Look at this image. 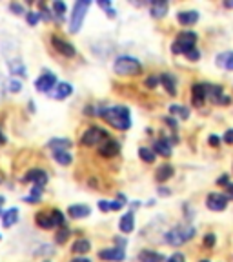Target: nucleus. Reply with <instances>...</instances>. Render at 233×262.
Segmentation results:
<instances>
[{
	"label": "nucleus",
	"mask_w": 233,
	"mask_h": 262,
	"mask_svg": "<svg viewBox=\"0 0 233 262\" xmlns=\"http://www.w3.org/2000/svg\"><path fill=\"white\" fill-rule=\"evenodd\" d=\"M233 60V51H226V53H221L219 57H217V66L219 67H222V69H228V66L232 64Z\"/></svg>",
	"instance_id": "nucleus-30"
},
{
	"label": "nucleus",
	"mask_w": 233,
	"mask_h": 262,
	"mask_svg": "<svg viewBox=\"0 0 233 262\" xmlns=\"http://www.w3.org/2000/svg\"><path fill=\"white\" fill-rule=\"evenodd\" d=\"M53 157L55 161L59 162V164H62V166H69L71 164V155L67 153V151H53Z\"/></svg>",
	"instance_id": "nucleus-31"
},
{
	"label": "nucleus",
	"mask_w": 233,
	"mask_h": 262,
	"mask_svg": "<svg viewBox=\"0 0 233 262\" xmlns=\"http://www.w3.org/2000/svg\"><path fill=\"white\" fill-rule=\"evenodd\" d=\"M109 138V133L106 130H102L99 126H91L88 131H84L80 142L84 146H100L102 142H106Z\"/></svg>",
	"instance_id": "nucleus-5"
},
{
	"label": "nucleus",
	"mask_w": 233,
	"mask_h": 262,
	"mask_svg": "<svg viewBox=\"0 0 233 262\" xmlns=\"http://www.w3.org/2000/svg\"><path fill=\"white\" fill-rule=\"evenodd\" d=\"M206 98L211 100L213 104H221V106L232 104V97L224 95L222 88L221 86H217V84H206Z\"/></svg>",
	"instance_id": "nucleus-7"
},
{
	"label": "nucleus",
	"mask_w": 233,
	"mask_h": 262,
	"mask_svg": "<svg viewBox=\"0 0 233 262\" xmlns=\"http://www.w3.org/2000/svg\"><path fill=\"white\" fill-rule=\"evenodd\" d=\"M100 117L106 122H108L111 128L119 131H126L130 130V126H132V117H130V109L126 106H111V107H106V109H102Z\"/></svg>",
	"instance_id": "nucleus-1"
},
{
	"label": "nucleus",
	"mask_w": 233,
	"mask_h": 262,
	"mask_svg": "<svg viewBox=\"0 0 233 262\" xmlns=\"http://www.w3.org/2000/svg\"><path fill=\"white\" fill-rule=\"evenodd\" d=\"M57 77H55V73H42L40 77L36 78L35 80V90L36 91H40V93H51V90H53L55 86H57Z\"/></svg>",
	"instance_id": "nucleus-8"
},
{
	"label": "nucleus",
	"mask_w": 233,
	"mask_h": 262,
	"mask_svg": "<svg viewBox=\"0 0 233 262\" xmlns=\"http://www.w3.org/2000/svg\"><path fill=\"white\" fill-rule=\"evenodd\" d=\"M153 153H159L161 157H169L171 155V142L167 140V138H159V140H155V144H153Z\"/></svg>",
	"instance_id": "nucleus-19"
},
{
	"label": "nucleus",
	"mask_w": 233,
	"mask_h": 262,
	"mask_svg": "<svg viewBox=\"0 0 233 262\" xmlns=\"http://www.w3.org/2000/svg\"><path fill=\"white\" fill-rule=\"evenodd\" d=\"M4 202H6V200H4V196L0 195V213H2V206H4Z\"/></svg>",
	"instance_id": "nucleus-50"
},
{
	"label": "nucleus",
	"mask_w": 233,
	"mask_h": 262,
	"mask_svg": "<svg viewBox=\"0 0 233 262\" xmlns=\"http://www.w3.org/2000/svg\"><path fill=\"white\" fill-rule=\"evenodd\" d=\"M228 69H232V71H233V60H232V64L228 66Z\"/></svg>",
	"instance_id": "nucleus-53"
},
{
	"label": "nucleus",
	"mask_w": 233,
	"mask_h": 262,
	"mask_svg": "<svg viewBox=\"0 0 233 262\" xmlns=\"http://www.w3.org/2000/svg\"><path fill=\"white\" fill-rule=\"evenodd\" d=\"M138 262H164L166 261V257L159 253V251H153V250H142L140 253L137 255Z\"/></svg>",
	"instance_id": "nucleus-18"
},
{
	"label": "nucleus",
	"mask_w": 233,
	"mask_h": 262,
	"mask_svg": "<svg viewBox=\"0 0 233 262\" xmlns=\"http://www.w3.org/2000/svg\"><path fill=\"white\" fill-rule=\"evenodd\" d=\"M48 146L53 149V151H66V149L71 148L73 144L69 138H51L48 142Z\"/></svg>",
	"instance_id": "nucleus-24"
},
{
	"label": "nucleus",
	"mask_w": 233,
	"mask_h": 262,
	"mask_svg": "<svg viewBox=\"0 0 233 262\" xmlns=\"http://www.w3.org/2000/svg\"><path fill=\"white\" fill-rule=\"evenodd\" d=\"M167 9H169V6H167L166 2H153V6H151V9H150L151 17L162 18L167 13Z\"/></svg>",
	"instance_id": "nucleus-28"
},
{
	"label": "nucleus",
	"mask_w": 233,
	"mask_h": 262,
	"mask_svg": "<svg viewBox=\"0 0 233 262\" xmlns=\"http://www.w3.org/2000/svg\"><path fill=\"white\" fill-rule=\"evenodd\" d=\"M171 177H173V166H171V164H167V162L166 164H162L155 173L157 182H164V180L171 179Z\"/></svg>",
	"instance_id": "nucleus-23"
},
{
	"label": "nucleus",
	"mask_w": 233,
	"mask_h": 262,
	"mask_svg": "<svg viewBox=\"0 0 233 262\" xmlns=\"http://www.w3.org/2000/svg\"><path fill=\"white\" fill-rule=\"evenodd\" d=\"M228 200L230 198L226 195H222V193H209L206 196V206L211 211H224L228 208Z\"/></svg>",
	"instance_id": "nucleus-10"
},
{
	"label": "nucleus",
	"mask_w": 233,
	"mask_h": 262,
	"mask_svg": "<svg viewBox=\"0 0 233 262\" xmlns=\"http://www.w3.org/2000/svg\"><path fill=\"white\" fill-rule=\"evenodd\" d=\"M164 122H166V124H169V126H171L173 130H175V128H177V122H175V120L171 119V117H166V119H164Z\"/></svg>",
	"instance_id": "nucleus-47"
},
{
	"label": "nucleus",
	"mask_w": 233,
	"mask_h": 262,
	"mask_svg": "<svg viewBox=\"0 0 233 262\" xmlns=\"http://www.w3.org/2000/svg\"><path fill=\"white\" fill-rule=\"evenodd\" d=\"M53 9L57 11V15H64L66 13V4L64 2H53Z\"/></svg>",
	"instance_id": "nucleus-40"
},
{
	"label": "nucleus",
	"mask_w": 233,
	"mask_h": 262,
	"mask_svg": "<svg viewBox=\"0 0 233 262\" xmlns=\"http://www.w3.org/2000/svg\"><path fill=\"white\" fill-rule=\"evenodd\" d=\"M6 142V137H4V135H2V131H0V144H4Z\"/></svg>",
	"instance_id": "nucleus-51"
},
{
	"label": "nucleus",
	"mask_w": 233,
	"mask_h": 262,
	"mask_svg": "<svg viewBox=\"0 0 233 262\" xmlns=\"http://www.w3.org/2000/svg\"><path fill=\"white\" fill-rule=\"evenodd\" d=\"M90 250H91V242L86 240V238H78L77 242L73 244V253H77V255H84V253H88Z\"/></svg>",
	"instance_id": "nucleus-29"
},
{
	"label": "nucleus",
	"mask_w": 233,
	"mask_h": 262,
	"mask_svg": "<svg viewBox=\"0 0 233 262\" xmlns=\"http://www.w3.org/2000/svg\"><path fill=\"white\" fill-rule=\"evenodd\" d=\"M224 142L233 144V130H228L226 133H224Z\"/></svg>",
	"instance_id": "nucleus-43"
},
{
	"label": "nucleus",
	"mask_w": 233,
	"mask_h": 262,
	"mask_svg": "<svg viewBox=\"0 0 233 262\" xmlns=\"http://www.w3.org/2000/svg\"><path fill=\"white\" fill-rule=\"evenodd\" d=\"M122 208H124V202H120V200H113V202H109V200H99V209L100 211H119Z\"/></svg>",
	"instance_id": "nucleus-27"
},
{
	"label": "nucleus",
	"mask_w": 233,
	"mask_h": 262,
	"mask_svg": "<svg viewBox=\"0 0 233 262\" xmlns=\"http://www.w3.org/2000/svg\"><path fill=\"white\" fill-rule=\"evenodd\" d=\"M159 82H161V77H153V75H151V77L146 78V88H148V90H155L157 86H159Z\"/></svg>",
	"instance_id": "nucleus-37"
},
{
	"label": "nucleus",
	"mask_w": 233,
	"mask_h": 262,
	"mask_svg": "<svg viewBox=\"0 0 233 262\" xmlns=\"http://www.w3.org/2000/svg\"><path fill=\"white\" fill-rule=\"evenodd\" d=\"M195 228L190 226V224H179V226H175L173 229H169V231L166 233V237H164V240H166L169 246H182L186 244L188 240H192L193 237H195Z\"/></svg>",
	"instance_id": "nucleus-2"
},
{
	"label": "nucleus",
	"mask_w": 233,
	"mask_h": 262,
	"mask_svg": "<svg viewBox=\"0 0 233 262\" xmlns=\"http://www.w3.org/2000/svg\"><path fill=\"white\" fill-rule=\"evenodd\" d=\"M7 90L11 91V93H18V91L22 90V82H18V80H9V82H7Z\"/></svg>",
	"instance_id": "nucleus-39"
},
{
	"label": "nucleus",
	"mask_w": 233,
	"mask_h": 262,
	"mask_svg": "<svg viewBox=\"0 0 233 262\" xmlns=\"http://www.w3.org/2000/svg\"><path fill=\"white\" fill-rule=\"evenodd\" d=\"M11 11L13 13H17V15H22L24 13V6H20V4H11Z\"/></svg>",
	"instance_id": "nucleus-42"
},
{
	"label": "nucleus",
	"mask_w": 233,
	"mask_h": 262,
	"mask_svg": "<svg viewBox=\"0 0 233 262\" xmlns=\"http://www.w3.org/2000/svg\"><path fill=\"white\" fill-rule=\"evenodd\" d=\"M71 262H91L90 259H86V257H75Z\"/></svg>",
	"instance_id": "nucleus-49"
},
{
	"label": "nucleus",
	"mask_w": 233,
	"mask_h": 262,
	"mask_svg": "<svg viewBox=\"0 0 233 262\" xmlns=\"http://www.w3.org/2000/svg\"><path fill=\"white\" fill-rule=\"evenodd\" d=\"M7 67L13 75L18 77H26V66L22 64V59H9L7 60Z\"/></svg>",
	"instance_id": "nucleus-21"
},
{
	"label": "nucleus",
	"mask_w": 233,
	"mask_h": 262,
	"mask_svg": "<svg viewBox=\"0 0 233 262\" xmlns=\"http://www.w3.org/2000/svg\"><path fill=\"white\" fill-rule=\"evenodd\" d=\"M167 262H184V257L180 255V253H175V255H171L167 259Z\"/></svg>",
	"instance_id": "nucleus-44"
},
{
	"label": "nucleus",
	"mask_w": 233,
	"mask_h": 262,
	"mask_svg": "<svg viewBox=\"0 0 233 262\" xmlns=\"http://www.w3.org/2000/svg\"><path fill=\"white\" fill-rule=\"evenodd\" d=\"M208 142L211 144L213 148H219V142H221V140H219V137H217V135H211V137L208 138Z\"/></svg>",
	"instance_id": "nucleus-45"
},
{
	"label": "nucleus",
	"mask_w": 233,
	"mask_h": 262,
	"mask_svg": "<svg viewBox=\"0 0 233 262\" xmlns=\"http://www.w3.org/2000/svg\"><path fill=\"white\" fill-rule=\"evenodd\" d=\"M169 113L179 115V119L186 120L188 117H190V109H188L186 106H177V104H173V106H169Z\"/></svg>",
	"instance_id": "nucleus-32"
},
{
	"label": "nucleus",
	"mask_w": 233,
	"mask_h": 262,
	"mask_svg": "<svg viewBox=\"0 0 233 262\" xmlns=\"http://www.w3.org/2000/svg\"><path fill=\"white\" fill-rule=\"evenodd\" d=\"M215 242H217V238L213 233H208V235L204 237V248H208V250H211V248L215 246Z\"/></svg>",
	"instance_id": "nucleus-38"
},
{
	"label": "nucleus",
	"mask_w": 233,
	"mask_h": 262,
	"mask_svg": "<svg viewBox=\"0 0 233 262\" xmlns=\"http://www.w3.org/2000/svg\"><path fill=\"white\" fill-rule=\"evenodd\" d=\"M142 69V66L135 57H128V55H122L119 59L115 60L113 64V71L117 75H128V77H133V75H138Z\"/></svg>",
	"instance_id": "nucleus-3"
},
{
	"label": "nucleus",
	"mask_w": 233,
	"mask_h": 262,
	"mask_svg": "<svg viewBox=\"0 0 233 262\" xmlns=\"http://www.w3.org/2000/svg\"><path fill=\"white\" fill-rule=\"evenodd\" d=\"M26 20H28V24L30 26H36L38 22H40V13L30 11L28 15H26Z\"/></svg>",
	"instance_id": "nucleus-36"
},
{
	"label": "nucleus",
	"mask_w": 233,
	"mask_h": 262,
	"mask_svg": "<svg viewBox=\"0 0 233 262\" xmlns=\"http://www.w3.org/2000/svg\"><path fill=\"white\" fill-rule=\"evenodd\" d=\"M177 20H179L182 26H193L199 20V13L197 11H180L177 15Z\"/></svg>",
	"instance_id": "nucleus-22"
},
{
	"label": "nucleus",
	"mask_w": 233,
	"mask_h": 262,
	"mask_svg": "<svg viewBox=\"0 0 233 262\" xmlns=\"http://www.w3.org/2000/svg\"><path fill=\"white\" fill-rule=\"evenodd\" d=\"M159 195L166 196V195H171V191L167 190V188H159Z\"/></svg>",
	"instance_id": "nucleus-48"
},
{
	"label": "nucleus",
	"mask_w": 233,
	"mask_h": 262,
	"mask_svg": "<svg viewBox=\"0 0 233 262\" xmlns=\"http://www.w3.org/2000/svg\"><path fill=\"white\" fill-rule=\"evenodd\" d=\"M67 215L71 219H86V217L91 215V208L86 206V204H73V206L67 208Z\"/></svg>",
	"instance_id": "nucleus-16"
},
{
	"label": "nucleus",
	"mask_w": 233,
	"mask_h": 262,
	"mask_svg": "<svg viewBox=\"0 0 233 262\" xmlns=\"http://www.w3.org/2000/svg\"><path fill=\"white\" fill-rule=\"evenodd\" d=\"M161 82H162V86H164V90L167 91V95H171V97L177 95V78H175L173 73H162Z\"/></svg>",
	"instance_id": "nucleus-17"
},
{
	"label": "nucleus",
	"mask_w": 233,
	"mask_h": 262,
	"mask_svg": "<svg viewBox=\"0 0 233 262\" xmlns=\"http://www.w3.org/2000/svg\"><path fill=\"white\" fill-rule=\"evenodd\" d=\"M206 100V84H193L192 88V102L195 107H200Z\"/></svg>",
	"instance_id": "nucleus-15"
},
{
	"label": "nucleus",
	"mask_w": 233,
	"mask_h": 262,
	"mask_svg": "<svg viewBox=\"0 0 233 262\" xmlns=\"http://www.w3.org/2000/svg\"><path fill=\"white\" fill-rule=\"evenodd\" d=\"M91 2L88 0H82V2H77L75 7H73V15H71V22H69V31L71 33H78V30L82 28L84 18H86V13L90 9Z\"/></svg>",
	"instance_id": "nucleus-6"
},
{
	"label": "nucleus",
	"mask_w": 233,
	"mask_h": 262,
	"mask_svg": "<svg viewBox=\"0 0 233 262\" xmlns=\"http://www.w3.org/2000/svg\"><path fill=\"white\" fill-rule=\"evenodd\" d=\"M51 221H53V226H64V215L60 213L59 209H53L51 211Z\"/></svg>",
	"instance_id": "nucleus-35"
},
{
	"label": "nucleus",
	"mask_w": 233,
	"mask_h": 262,
	"mask_svg": "<svg viewBox=\"0 0 233 262\" xmlns=\"http://www.w3.org/2000/svg\"><path fill=\"white\" fill-rule=\"evenodd\" d=\"M69 235H71V233H69V229H64V228H60L59 231H57V235H55V240H57V244H64V242H66L67 238H69Z\"/></svg>",
	"instance_id": "nucleus-34"
},
{
	"label": "nucleus",
	"mask_w": 233,
	"mask_h": 262,
	"mask_svg": "<svg viewBox=\"0 0 233 262\" xmlns=\"http://www.w3.org/2000/svg\"><path fill=\"white\" fill-rule=\"evenodd\" d=\"M200 262H209V261H200Z\"/></svg>",
	"instance_id": "nucleus-54"
},
{
	"label": "nucleus",
	"mask_w": 233,
	"mask_h": 262,
	"mask_svg": "<svg viewBox=\"0 0 233 262\" xmlns=\"http://www.w3.org/2000/svg\"><path fill=\"white\" fill-rule=\"evenodd\" d=\"M119 228L122 233H132L135 229V217L133 213H126L124 217H120V222H119Z\"/></svg>",
	"instance_id": "nucleus-20"
},
{
	"label": "nucleus",
	"mask_w": 233,
	"mask_h": 262,
	"mask_svg": "<svg viewBox=\"0 0 233 262\" xmlns=\"http://www.w3.org/2000/svg\"><path fill=\"white\" fill-rule=\"evenodd\" d=\"M51 46H53L62 57H67V59H71V57L77 55V51H75L71 42L64 40V38H60V36H57V35L51 36Z\"/></svg>",
	"instance_id": "nucleus-9"
},
{
	"label": "nucleus",
	"mask_w": 233,
	"mask_h": 262,
	"mask_svg": "<svg viewBox=\"0 0 233 262\" xmlns=\"http://www.w3.org/2000/svg\"><path fill=\"white\" fill-rule=\"evenodd\" d=\"M186 57H188V59H190V60H193V62H195V60L200 59V53H199V49L195 48V49H192L190 53H186Z\"/></svg>",
	"instance_id": "nucleus-41"
},
{
	"label": "nucleus",
	"mask_w": 233,
	"mask_h": 262,
	"mask_svg": "<svg viewBox=\"0 0 233 262\" xmlns=\"http://www.w3.org/2000/svg\"><path fill=\"white\" fill-rule=\"evenodd\" d=\"M119 151H120V144L115 142V140H111V138H108L106 142H102L100 146H99V153H100L102 157H106V159L115 157Z\"/></svg>",
	"instance_id": "nucleus-14"
},
{
	"label": "nucleus",
	"mask_w": 233,
	"mask_h": 262,
	"mask_svg": "<svg viewBox=\"0 0 233 262\" xmlns=\"http://www.w3.org/2000/svg\"><path fill=\"white\" fill-rule=\"evenodd\" d=\"M195 44H197V33H193V31H182L175 38L173 46H171V51L175 55H186L190 53L192 49H195Z\"/></svg>",
	"instance_id": "nucleus-4"
},
{
	"label": "nucleus",
	"mask_w": 233,
	"mask_h": 262,
	"mask_svg": "<svg viewBox=\"0 0 233 262\" xmlns=\"http://www.w3.org/2000/svg\"><path fill=\"white\" fill-rule=\"evenodd\" d=\"M22 182H33V186H40L44 188V184L48 182V173L44 171V169H30V171L26 173V177L22 179Z\"/></svg>",
	"instance_id": "nucleus-12"
},
{
	"label": "nucleus",
	"mask_w": 233,
	"mask_h": 262,
	"mask_svg": "<svg viewBox=\"0 0 233 262\" xmlns=\"http://www.w3.org/2000/svg\"><path fill=\"white\" fill-rule=\"evenodd\" d=\"M217 184H221V186H224V184H230V177H228V175H222L221 179L217 180Z\"/></svg>",
	"instance_id": "nucleus-46"
},
{
	"label": "nucleus",
	"mask_w": 233,
	"mask_h": 262,
	"mask_svg": "<svg viewBox=\"0 0 233 262\" xmlns=\"http://www.w3.org/2000/svg\"><path fill=\"white\" fill-rule=\"evenodd\" d=\"M17 221H18V209L17 208H9L6 213H4L2 226H4V228H11V226H15V224H17Z\"/></svg>",
	"instance_id": "nucleus-25"
},
{
	"label": "nucleus",
	"mask_w": 233,
	"mask_h": 262,
	"mask_svg": "<svg viewBox=\"0 0 233 262\" xmlns=\"http://www.w3.org/2000/svg\"><path fill=\"white\" fill-rule=\"evenodd\" d=\"M138 157H140L144 162H148V164L155 162V153H153V149H150V148H138Z\"/></svg>",
	"instance_id": "nucleus-33"
},
{
	"label": "nucleus",
	"mask_w": 233,
	"mask_h": 262,
	"mask_svg": "<svg viewBox=\"0 0 233 262\" xmlns=\"http://www.w3.org/2000/svg\"><path fill=\"white\" fill-rule=\"evenodd\" d=\"M73 93V86L67 82H60L57 84L53 90H51V93L49 95L53 97V98H57V100H64V98H67V97Z\"/></svg>",
	"instance_id": "nucleus-13"
},
{
	"label": "nucleus",
	"mask_w": 233,
	"mask_h": 262,
	"mask_svg": "<svg viewBox=\"0 0 233 262\" xmlns=\"http://www.w3.org/2000/svg\"><path fill=\"white\" fill-rule=\"evenodd\" d=\"M35 222H36V226H40L42 229H51L53 226V221H51V213H38L35 217Z\"/></svg>",
	"instance_id": "nucleus-26"
},
{
	"label": "nucleus",
	"mask_w": 233,
	"mask_h": 262,
	"mask_svg": "<svg viewBox=\"0 0 233 262\" xmlns=\"http://www.w3.org/2000/svg\"><path fill=\"white\" fill-rule=\"evenodd\" d=\"M99 259L106 262H122L126 259V251L122 246H115V248H106V250L99 251Z\"/></svg>",
	"instance_id": "nucleus-11"
},
{
	"label": "nucleus",
	"mask_w": 233,
	"mask_h": 262,
	"mask_svg": "<svg viewBox=\"0 0 233 262\" xmlns=\"http://www.w3.org/2000/svg\"><path fill=\"white\" fill-rule=\"evenodd\" d=\"M224 7H233V2H224Z\"/></svg>",
	"instance_id": "nucleus-52"
}]
</instances>
